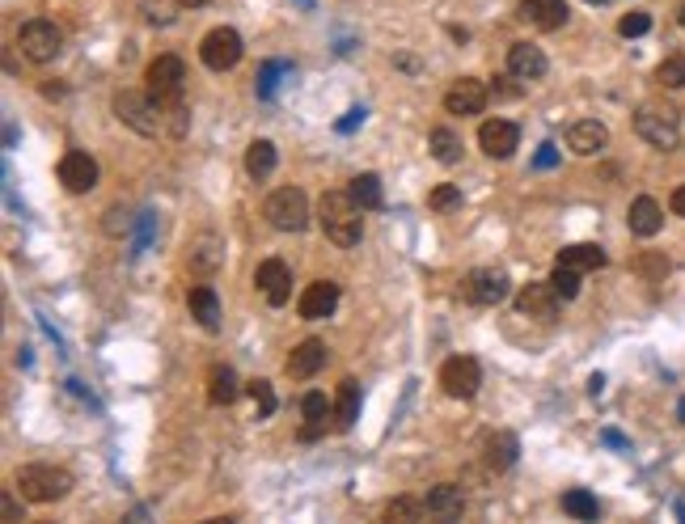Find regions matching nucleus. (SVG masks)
Returning <instances> with one entry per match:
<instances>
[{
	"label": "nucleus",
	"instance_id": "nucleus-46",
	"mask_svg": "<svg viewBox=\"0 0 685 524\" xmlns=\"http://www.w3.org/2000/svg\"><path fill=\"white\" fill-rule=\"evenodd\" d=\"M178 5H186V9H204L208 0H178Z\"/></svg>",
	"mask_w": 685,
	"mask_h": 524
},
{
	"label": "nucleus",
	"instance_id": "nucleus-48",
	"mask_svg": "<svg viewBox=\"0 0 685 524\" xmlns=\"http://www.w3.org/2000/svg\"><path fill=\"white\" fill-rule=\"evenodd\" d=\"M677 419H681V423H685V398H681V410H677Z\"/></svg>",
	"mask_w": 685,
	"mask_h": 524
},
{
	"label": "nucleus",
	"instance_id": "nucleus-7",
	"mask_svg": "<svg viewBox=\"0 0 685 524\" xmlns=\"http://www.w3.org/2000/svg\"><path fill=\"white\" fill-rule=\"evenodd\" d=\"M17 43H22V55L35 64H51L55 55L64 51V35L55 22H43V17H35V22H25L22 30H17Z\"/></svg>",
	"mask_w": 685,
	"mask_h": 524
},
{
	"label": "nucleus",
	"instance_id": "nucleus-25",
	"mask_svg": "<svg viewBox=\"0 0 685 524\" xmlns=\"http://www.w3.org/2000/svg\"><path fill=\"white\" fill-rule=\"evenodd\" d=\"M521 17L538 30H559L567 22V5L563 0H521Z\"/></svg>",
	"mask_w": 685,
	"mask_h": 524
},
{
	"label": "nucleus",
	"instance_id": "nucleus-5",
	"mask_svg": "<svg viewBox=\"0 0 685 524\" xmlns=\"http://www.w3.org/2000/svg\"><path fill=\"white\" fill-rule=\"evenodd\" d=\"M263 216L267 224H275L280 232H301L309 224V199L301 186H280L271 191L267 203H263Z\"/></svg>",
	"mask_w": 685,
	"mask_h": 524
},
{
	"label": "nucleus",
	"instance_id": "nucleus-3",
	"mask_svg": "<svg viewBox=\"0 0 685 524\" xmlns=\"http://www.w3.org/2000/svg\"><path fill=\"white\" fill-rule=\"evenodd\" d=\"M17 487L25 503H55L73 490V474L60 465H22L17 470Z\"/></svg>",
	"mask_w": 685,
	"mask_h": 524
},
{
	"label": "nucleus",
	"instance_id": "nucleus-15",
	"mask_svg": "<svg viewBox=\"0 0 685 524\" xmlns=\"http://www.w3.org/2000/svg\"><path fill=\"white\" fill-rule=\"evenodd\" d=\"M482 106H487V85H482V81H474V76H462V81H453V85H449V94H444V110H449V114H462V119H470V114H482Z\"/></svg>",
	"mask_w": 685,
	"mask_h": 524
},
{
	"label": "nucleus",
	"instance_id": "nucleus-49",
	"mask_svg": "<svg viewBox=\"0 0 685 524\" xmlns=\"http://www.w3.org/2000/svg\"><path fill=\"white\" fill-rule=\"evenodd\" d=\"M301 9H313V0H301Z\"/></svg>",
	"mask_w": 685,
	"mask_h": 524
},
{
	"label": "nucleus",
	"instance_id": "nucleus-14",
	"mask_svg": "<svg viewBox=\"0 0 685 524\" xmlns=\"http://www.w3.org/2000/svg\"><path fill=\"white\" fill-rule=\"evenodd\" d=\"M478 144H482L487 157L508 161L516 153V144H521V127H516L512 119H487L482 132H478Z\"/></svg>",
	"mask_w": 685,
	"mask_h": 524
},
{
	"label": "nucleus",
	"instance_id": "nucleus-4",
	"mask_svg": "<svg viewBox=\"0 0 685 524\" xmlns=\"http://www.w3.org/2000/svg\"><path fill=\"white\" fill-rule=\"evenodd\" d=\"M114 114H119V123H127L140 135H157L161 119H165V110L153 102L148 89H119L114 94Z\"/></svg>",
	"mask_w": 685,
	"mask_h": 524
},
{
	"label": "nucleus",
	"instance_id": "nucleus-13",
	"mask_svg": "<svg viewBox=\"0 0 685 524\" xmlns=\"http://www.w3.org/2000/svg\"><path fill=\"white\" fill-rule=\"evenodd\" d=\"M55 173H60V186L73 191V195H89L98 186V161L89 157V153H68Z\"/></svg>",
	"mask_w": 685,
	"mask_h": 524
},
{
	"label": "nucleus",
	"instance_id": "nucleus-42",
	"mask_svg": "<svg viewBox=\"0 0 685 524\" xmlns=\"http://www.w3.org/2000/svg\"><path fill=\"white\" fill-rule=\"evenodd\" d=\"M17 516H22V508H17V499H13L9 490H5V499H0V520H5V524H17Z\"/></svg>",
	"mask_w": 685,
	"mask_h": 524
},
{
	"label": "nucleus",
	"instance_id": "nucleus-20",
	"mask_svg": "<svg viewBox=\"0 0 685 524\" xmlns=\"http://www.w3.org/2000/svg\"><path fill=\"white\" fill-rule=\"evenodd\" d=\"M322 364H326V342L322 339H305V342H296L293 355H288V364H283V372L293 381H309V377H318Z\"/></svg>",
	"mask_w": 685,
	"mask_h": 524
},
{
	"label": "nucleus",
	"instance_id": "nucleus-45",
	"mask_svg": "<svg viewBox=\"0 0 685 524\" xmlns=\"http://www.w3.org/2000/svg\"><path fill=\"white\" fill-rule=\"evenodd\" d=\"M538 165H554V148H541V153H538Z\"/></svg>",
	"mask_w": 685,
	"mask_h": 524
},
{
	"label": "nucleus",
	"instance_id": "nucleus-2",
	"mask_svg": "<svg viewBox=\"0 0 685 524\" xmlns=\"http://www.w3.org/2000/svg\"><path fill=\"white\" fill-rule=\"evenodd\" d=\"M635 132L639 140H648L651 148L660 153H673L681 144V123H677V110L673 106H660V102H643L635 110Z\"/></svg>",
	"mask_w": 685,
	"mask_h": 524
},
{
	"label": "nucleus",
	"instance_id": "nucleus-10",
	"mask_svg": "<svg viewBox=\"0 0 685 524\" xmlns=\"http://www.w3.org/2000/svg\"><path fill=\"white\" fill-rule=\"evenodd\" d=\"M465 301H474V305H500L503 296L512 292V280H508V271L500 267H478L465 275Z\"/></svg>",
	"mask_w": 685,
	"mask_h": 524
},
{
	"label": "nucleus",
	"instance_id": "nucleus-33",
	"mask_svg": "<svg viewBox=\"0 0 685 524\" xmlns=\"http://www.w3.org/2000/svg\"><path fill=\"white\" fill-rule=\"evenodd\" d=\"M423 503L415 499V495H398V499H390V508H385V516H381V524H419L423 520Z\"/></svg>",
	"mask_w": 685,
	"mask_h": 524
},
{
	"label": "nucleus",
	"instance_id": "nucleus-16",
	"mask_svg": "<svg viewBox=\"0 0 685 524\" xmlns=\"http://www.w3.org/2000/svg\"><path fill=\"white\" fill-rule=\"evenodd\" d=\"M605 144H610V127L601 119H580L567 127V148L575 157H597V153H605Z\"/></svg>",
	"mask_w": 685,
	"mask_h": 524
},
{
	"label": "nucleus",
	"instance_id": "nucleus-35",
	"mask_svg": "<svg viewBox=\"0 0 685 524\" xmlns=\"http://www.w3.org/2000/svg\"><path fill=\"white\" fill-rule=\"evenodd\" d=\"M630 271H635V275H643V280H664V275H669V271H673V262H669V258L664 254H656V250H648V254H635V262H630Z\"/></svg>",
	"mask_w": 685,
	"mask_h": 524
},
{
	"label": "nucleus",
	"instance_id": "nucleus-23",
	"mask_svg": "<svg viewBox=\"0 0 685 524\" xmlns=\"http://www.w3.org/2000/svg\"><path fill=\"white\" fill-rule=\"evenodd\" d=\"M626 224H630L635 237H656V232L664 229V208L651 195H639L635 203H630V212H626Z\"/></svg>",
	"mask_w": 685,
	"mask_h": 524
},
{
	"label": "nucleus",
	"instance_id": "nucleus-8",
	"mask_svg": "<svg viewBox=\"0 0 685 524\" xmlns=\"http://www.w3.org/2000/svg\"><path fill=\"white\" fill-rule=\"evenodd\" d=\"M242 35L233 30V25H216V30H208L204 35V43H199V60L208 64L212 73H229L233 64L242 60Z\"/></svg>",
	"mask_w": 685,
	"mask_h": 524
},
{
	"label": "nucleus",
	"instance_id": "nucleus-11",
	"mask_svg": "<svg viewBox=\"0 0 685 524\" xmlns=\"http://www.w3.org/2000/svg\"><path fill=\"white\" fill-rule=\"evenodd\" d=\"M254 283H258V292H263V301H267L271 309H283L288 305V296H293V271H288L283 258H267V262H258Z\"/></svg>",
	"mask_w": 685,
	"mask_h": 524
},
{
	"label": "nucleus",
	"instance_id": "nucleus-19",
	"mask_svg": "<svg viewBox=\"0 0 685 524\" xmlns=\"http://www.w3.org/2000/svg\"><path fill=\"white\" fill-rule=\"evenodd\" d=\"M428 520L432 524H462L465 516V499H462V490L449 487V482H441V487H432L428 490Z\"/></svg>",
	"mask_w": 685,
	"mask_h": 524
},
{
	"label": "nucleus",
	"instance_id": "nucleus-40",
	"mask_svg": "<svg viewBox=\"0 0 685 524\" xmlns=\"http://www.w3.org/2000/svg\"><path fill=\"white\" fill-rule=\"evenodd\" d=\"M648 30H651L648 13H626L622 22H618V35H622V38H639V35H648Z\"/></svg>",
	"mask_w": 685,
	"mask_h": 524
},
{
	"label": "nucleus",
	"instance_id": "nucleus-26",
	"mask_svg": "<svg viewBox=\"0 0 685 524\" xmlns=\"http://www.w3.org/2000/svg\"><path fill=\"white\" fill-rule=\"evenodd\" d=\"M355 419H360V385L352 377H342L339 393H334V431H352Z\"/></svg>",
	"mask_w": 685,
	"mask_h": 524
},
{
	"label": "nucleus",
	"instance_id": "nucleus-37",
	"mask_svg": "<svg viewBox=\"0 0 685 524\" xmlns=\"http://www.w3.org/2000/svg\"><path fill=\"white\" fill-rule=\"evenodd\" d=\"M656 81H660L664 89H685V55H669V60H660Z\"/></svg>",
	"mask_w": 685,
	"mask_h": 524
},
{
	"label": "nucleus",
	"instance_id": "nucleus-6",
	"mask_svg": "<svg viewBox=\"0 0 685 524\" xmlns=\"http://www.w3.org/2000/svg\"><path fill=\"white\" fill-rule=\"evenodd\" d=\"M183 85H186V64L178 55H157V60L148 64L144 73V89L153 94L161 110L174 106V102H183Z\"/></svg>",
	"mask_w": 685,
	"mask_h": 524
},
{
	"label": "nucleus",
	"instance_id": "nucleus-28",
	"mask_svg": "<svg viewBox=\"0 0 685 524\" xmlns=\"http://www.w3.org/2000/svg\"><path fill=\"white\" fill-rule=\"evenodd\" d=\"M559 267H575V271H601L605 267V250L592 242H580V245H567V250H559V258H554Z\"/></svg>",
	"mask_w": 685,
	"mask_h": 524
},
{
	"label": "nucleus",
	"instance_id": "nucleus-29",
	"mask_svg": "<svg viewBox=\"0 0 685 524\" xmlns=\"http://www.w3.org/2000/svg\"><path fill=\"white\" fill-rule=\"evenodd\" d=\"M559 508H563L571 520H580V524H597L601 520V503H597V495H588V490H563Z\"/></svg>",
	"mask_w": 685,
	"mask_h": 524
},
{
	"label": "nucleus",
	"instance_id": "nucleus-34",
	"mask_svg": "<svg viewBox=\"0 0 685 524\" xmlns=\"http://www.w3.org/2000/svg\"><path fill=\"white\" fill-rule=\"evenodd\" d=\"M428 148H432V157L444 161V165H453V161H462V140H457L449 127H432L428 135Z\"/></svg>",
	"mask_w": 685,
	"mask_h": 524
},
{
	"label": "nucleus",
	"instance_id": "nucleus-18",
	"mask_svg": "<svg viewBox=\"0 0 685 524\" xmlns=\"http://www.w3.org/2000/svg\"><path fill=\"white\" fill-rule=\"evenodd\" d=\"M508 73H512L516 81H541V76L551 73V60H546V51H541L538 43H516V47L508 51Z\"/></svg>",
	"mask_w": 685,
	"mask_h": 524
},
{
	"label": "nucleus",
	"instance_id": "nucleus-50",
	"mask_svg": "<svg viewBox=\"0 0 685 524\" xmlns=\"http://www.w3.org/2000/svg\"><path fill=\"white\" fill-rule=\"evenodd\" d=\"M681 25H685V9H681Z\"/></svg>",
	"mask_w": 685,
	"mask_h": 524
},
{
	"label": "nucleus",
	"instance_id": "nucleus-43",
	"mask_svg": "<svg viewBox=\"0 0 685 524\" xmlns=\"http://www.w3.org/2000/svg\"><path fill=\"white\" fill-rule=\"evenodd\" d=\"M669 208H673L677 216L685 220V186H677V191H673V199H669Z\"/></svg>",
	"mask_w": 685,
	"mask_h": 524
},
{
	"label": "nucleus",
	"instance_id": "nucleus-47",
	"mask_svg": "<svg viewBox=\"0 0 685 524\" xmlns=\"http://www.w3.org/2000/svg\"><path fill=\"white\" fill-rule=\"evenodd\" d=\"M204 524H233L229 516H216V520H204Z\"/></svg>",
	"mask_w": 685,
	"mask_h": 524
},
{
	"label": "nucleus",
	"instance_id": "nucleus-38",
	"mask_svg": "<svg viewBox=\"0 0 685 524\" xmlns=\"http://www.w3.org/2000/svg\"><path fill=\"white\" fill-rule=\"evenodd\" d=\"M245 390H250V398H254L258 419H271V415H275V390H271V381L258 377V381H250Z\"/></svg>",
	"mask_w": 685,
	"mask_h": 524
},
{
	"label": "nucleus",
	"instance_id": "nucleus-12",
	"mask_svg": "<svg viewBox=\"0 0 685 524\" xmlns=\"http://www.w3.org/2000/svg\"><path fill=\"white\" fill-rule=\"evenodd\" d=\"M516 309L525 317H533V321H541V326H551V321H559L563 296L554 292L551 283H529V288H521V296H516Z\"/></svg>",
	"mask_w": 685,
	"mask_h": 524
},
{
	"label": "nucleus",
	"instance_id": "nucleus-21",
	"mask_svg": "<svg viewBox=\"0 0 685 524\" xmlns=\"http://www.w3.org/2000/svg\"><path fill=\"white\" fill-rule=\"evenodd\" d=\"M296 309H301V317H309V321L331 317L334 309H339V283H331V280L309 283L305 292H301V301H296Z\"/></svg>",
	"mask_w": 685,
	"mask_h": 524
},
{
	"label": "nucleus",
	"instance_id": "nucleus-36",
	"mask_svg": "<svg viewBox=\"0 0 685 524\" xmlns=\"http://www.w3.org/2000/svg\"><path fill=\"white\" fill-rule=\"evenodd\" d=\"M580 275H584V271H575V267H559V262H554V275H551V288L559 296H563V301H575V296H580Z\"/></svg>",
	"mask_w": 685,
	"mask_h": 524
},
{
	"label": "nucleus",
	"instance_id": "nucleus-9",
	"mask_svg": "<svg viewBox=\"0 0 685 524\" xmlns=\"http://www.w3.org/2000/svg\"><path fill=\"white\" fill-rule=\"evenodd\" d=\"M478 385H482V368H478L474 355H453V360H444L441 364V390L449 398H474Z\"/></svg>",
	"mask_w": 685,
	"mask_h": 524
},
{
	"label": "nucleus",
	"instance_id": "nucleus-32",
	"mask_svg": "<svg viewBox=\"0 0 685 524\" xmlns=\"http://www.w3.org/2000/svg\"><path fill=\"white\" fill-rule=\"evenodd\" d=\"M275 161H280V153H275L271 140H254V144L245 148V173H250V178H267V173H275Z\"/></svg>",
	"mask_w": 685,
	"mask_h": 524
},
{
	"label": "nucleus",
	"instance_id": "nucleus-24",
	"mask_svg": "<svg viewBox=\"0 0 685 524\" xmlns=\"http://www.w3.org/2000/svg\"><path fill=\"white\" fill-rule=\"evenodd\" d=\"M186 309H191V317L204 330H221V296L212 292L208 283H199V288L186 292Z\"/></svg>",
	"mask_w": 685,
	"mask_h": 524
},
{
	"label": "nucleus",
	"instance_id": "nucleus-27",
	"mask_svg": "<svg viewBox=\"0 0 685 524\" xmlns=\"http://www.w3.org/2000/svg\"><path fill=\"white\" fill-rule=\"evenodd\" d=\"M347 195L360 203V212H381L385 208V191H381L377 173H355L352 186H347Z\"/></svg>",
	"mask_w": 685,
	"mask_h": 524
},
{
	"label": "nucleus",
	"instance_id": "nucleus-1",
	"mask_svg": "<svg viewBox=\"0 0 685 524\" xmlns=\"http://www.w3.org/2000/svg\"><path fill=\"white\" fill-rule=\"evenodd\" d=\"M322 216V232L326 242H334L339 250H352L360 237H364V220H360V203H355L347 191H326L318 203Z\"/></svg>",
	"mask_w": 685,
	"mask_h": 524
},
{
	"label": "nucleus",
	"instance_id": "nucleus-41",
	"mask_svg": "<svg viewBox=\"0 0 685 524\" xmlns=\"http://www.w3.org/2000/svg\"><path fill=\"white\" fill-rule=\"evenodd\" d=\"M288 73V68H283V64H263V76H258V94H263V98H271V89H275V81H280V76Z\"/></svg>",
	"mask_w": 685,
	"mask_h": 524
},
{
	"label": "nucleus",
	"instance_id": "nucleus-39",
	"mask_svg": "<svg viewBox=\"0 0 685 524\" xmlns=\"http://www.w3.org/2000/svg\"><path fill=\"white\" fill-rule=\"evenodd\" d=\"M428 208L432 212H457L462 208V191L457 186H449V183H441V186H432V195H428Z\"/></svg>",
	"mask_w": 685,
	"mask_h": 524
},
{
	"label": "nucleus",
	"instance_id": "nucleus-30",
	"mask_svg": "<svg viewBox=\"0 0 685 524\" xmlns=\"http://www.w3.org/2000/svg\"><path fill=\"white\" fill-rule=\"evenodd\" d=\"M237 393H242V381H237V372H233V368H212V377H208L212 406H233V402H237Z\"/></svg>",
	"mask_w": 685,
	"mask_h": 524
},
{
	"label": "nucleus",
	"instance_id": "nucleus-51",
	"mask_svg": "<svg viewBox=\"0 0 685 524\" xmlns=\"http://www.w3.org/2000/svg\"><path fill=\"white\" fill-rule=\"evenodd\" d=\"M38 524H51V520H38Z\"/></svg>",
	"mask_w": 685,
	"mask_h": 524
},
{
	"label": "nucleus",
	"instance_id": "nucleus-22",
	"mask_svg": "<svg viewBox=\"0 0 685 524\" xmlns=\"http://www.w3.org/2000/svg\"><path fill=\"white\" fill-rule=\"evenodd\" d=\"M186 267H191V275H216V271L224 267V242L212 237V232H204L199 242H191Z\"/></svg>",
	"mask_w": 685,
	"mask_h": 524
},
{
	"label": "nucleus",
	"instance_id": "nucleus-44",
	"mask_svg": "<svg viewBox=\"0 0 685 524\" xmlns=\"http://www.w3.org/2000/svg\"><path fill=\"white\" fill-rule=\"evenodd\" d=\"M355 123H364V110H360V106H355V110H352V114H347V119H342V123H339V132H352Z\"/></svg>",
	"mask_w": 685,
	"mask_h": 524
},
{
	"label": "nucleus",
	"instance_id": "nucleus-31",
	"mask_svg": "<svg viewBox=\"0 0 685 524\" xmlns=\"http://www.w3.org/2000/svg\"><path fill=\"white\" fill-rule=\"evenodd\" d=\"M516 457H521V444H516L512 431H495L487 440V465L491 470H512Z\"/></svg>",
	"mask_w": 685,
	"mask_h": 524
},
{
	"label": "nucleus",
	"instance_id": "nucleus-17",
	"mask_svg": "<svg viewBox=\"0 0 685 524\" xmlns=\"http://www.w3.org/2000/svg\"><path fill=\"white\" fill-rule=\"evenodd\" d=\"M301 419H305V427H301V444H313V440L326 431V423H334V402L318 390L305 393V398H301Z\"/></svg>",
	"mask_w": 685,
	"mask_h": 524
}]
</instances>
